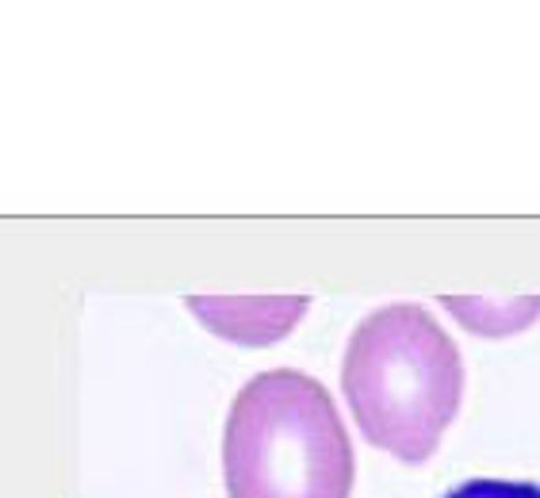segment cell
Here are the masks:
<instances>
[{
    "label": "cell",
    "mask_w": 540,
    "mask_h": 498,
    "mask_svg": "<svg viewBox=\"0 0 540 498\" xmlns=\"http://www.w3.org/2000/svg\"><path fill=\"white\" fill-rule=\"evenodd\" d=\"M341 391L368 445L403 464H425L460 410L463 361L425 307L391 303L356 322Z\"/></svg>",
    "instance_id": "6da1fadb"
},
{
    "label": "cell",
    "mask_w": 540,
    "mask_h": 498,
    "mask_svg": "<svg viewBox=\"0 0 540 498\" xmlns=\"http://www.w3.org/2000/svg\"><path fill=\"white\" fill-rule=\"evenodd\" d=\"M223 475L230 498H349L356 460L330 391L296 368L253 375L226 414Z\"/></svg>",
    "instance_id": "7a4b0ae2"
},
{
    "label": "cell",
    "mask_w": 540,
    "mask_h": 498,
    "mask_svg": "<svg viewBox=\"0 0 540 498\" xmlns=\"http://www.w3.org/2000/svg\"><path fill=\"white\" fill-rule=\"evenodd\" d=\"M184 307L203 322V330L230 345L261 349L276 345L307 315V295H188Z\"/></svg>",
    "instance_id": "3957f363"
},
{
    "label": "cell",
    "mask_w": 540,
    "mask_h": 498,
    "mask_svg": "<svg viewBox=\"0 0 540 498\" xmlns=\"http://www.w3.org/2000/svg\"><path fill=\"white\" fill-rule=\"evenodd\" d=\"M463 330L479 337H510L521 334L540 318V295H441Z\"/></svg>",
    "instance_id": "277c9868"
},
{
    "label": "cell",
    "mask_w": 540,
    "mask_h": 498,
    "mask_svg": "<svg viewBox=\"0 0 540 498\" xmlns=\"http://www.w3.org/2000/svg\"><path fill=\"white\" fill-rule=\"evenodd\" d=\"M444 498H540V483H521V479H471L460 483Z\"/></svg>",
    "instance_id": "5b68a950"
}]
</instances>
